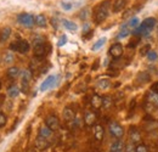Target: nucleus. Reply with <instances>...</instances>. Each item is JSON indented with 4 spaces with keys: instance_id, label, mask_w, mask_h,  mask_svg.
Segmentation results:
<instances>
[{
    "instance_id": "35",
    "label": "nucleus",
    "mask_w": 158,
    "mask_h": 152,
    "mask_svg": "<svg viewBox=\"0 0 158 152\" xmlns=\"http://www.w3.org/2000/svg\"><path fill=\"white\" fill-rule=\"evenodd\" d=\"M5 124H6V116L2 112H0V128L4 127Z\"/></svg>"
},
{
    "instance_id": "19",
    "label": "nucleus",
    "mask_w": 158,
    "mask_h": 152,
    "mask_svg": "<svg viewBox=\"0 0 158 152\" xmlns=\"http://www.w3.org/2000/svg\"><path fill=\"white\" fill-rule=\"evenodd\" d=\"M74 117H76V113H74V111L71 107H66L64 108V111H63V118H64L66 122L74 120Z\"/></svg>"
},
{
    "instance_id": "37",
    "label": "nucleus",
    "mask_w": 158,
    "mask_h": 152,
    "mask_svg": "<svg viewBox=\"0 0 158 152\" xmlns=\"http://www.w3.org/2000/svg\"><path fill=\"white\" fill-rule=\"evenodd\" d=\"M62 7L64 10H71L72 9V4H67V2H62Z\"/></svg>"
},
{
    "instance_id": "26",
    "label": "nucleus",
    "mask_w": 158,
    "mask_h": 152,
    "mask_svg": "<svg viewBox=\"0 0 158 152\" xmlns=\"http://www.w3.org/2000/svg\"><path fill=\"white\" fill-rule=\"evenodd\" d=\"M105 43H106V38L99 39V40L93 45V51H98V50H100V49L105 45Z\"/></svg>"
},
{
    "instance_id": "34",
    "label": "nucleus",
    "mask_w": 158,
    "mask_h": 152,
    "mask_svg": "<svg viewBox=\"0 0 158 152\" xmlns=\"http://www.w3.org/2000/svg\"><path fill=\"white\" fill-rule=\"evenodd\" d=\"M150 50H151V45H150V44H146L145 46H142L140 54H141V55H147V54L150 53Z\"/></svg>"
},
{
    "instance_id": "18",
    "label": "nucleus",
    "mask_w": 158,
    "mask_h": 152,
    "mask_svg": "<svg viewBox=\"0 0 158 152\" xmlns=\"http://www.w3.org/2000/svg\"><path fill=\"white\" fill-rule=\"evenodd\" d=\"M39 135L49 140V139L52 136V130H51V129L45 124V125H43V127H40L39 128Z\"/></svg>"
},
{
    "instance_id": "25",
    "label": "nucleus",
    "mask_w": 158,
    "mask_h": 152,
    "mask_svg": "<svg viewBox=\"0 0 158 152\" xmlns=\"http://www.w3.org/2000/svg\"><path fill=\"white\" fill-rule=\"evenodd\" d=\"M7 94H9V96H10V97H17V96H19V94H20V89H19V87L12 85V87L9 89Z\"/></svg>"
},
{
    "instance_id": "23",
    "label": "nucleus",
    "mask_w": 158,
    "mask_h": 152,
    "mask_svg": "<svg viewBox=\"0 0 158 152\" xmlns=\"http://www.w3.org/2000/svg\"><path fill=\"white\" fill-rule=\"evenodd\" d=\"M34 21H35V24L39 26V27H46V17L44 15H37L34 17Z\"/></svg>"
},
{
    "instance_id": "8",
    "label": "nucleus",
    "mask_w": 158,
    "mask_h": 152,
    "mask_svg": "<svg viewBox=\"0 0 158 152\" xmlns=\"http://www.w3.org/2000/svg\"><path fill=\"white\" fill-rule=\"evenodd\" d=\"M31 79H32V73L29 70H26L22 72V88L24 91L28 90V85H29Z\"/></svg>"
},
{
    "instance_id": "38",
    "label": "nucleus",
    "mask_w": 158,
    "mask_h": 152,
    "mask_svg": "<svg viewBox=\"0 0 158 152\" xmlns=\"http://www.w3.org/2000/svg\"><path fill=\"white\" fill-rule=\"evenodd\" d=\"M152 91H153V93H156V94H158V82L152 85Z\"/></svg>"
},
{
    "instance_id": "20",
    "label": "nucleus",
    "mask_w": 158,
    "mask_h": 152,
    "mask_svg": "<svg viewBox=\"0 0 158 152\" xmlns=\"http://www.w3.org/2000/svg\"><path fill=\"white\" fill-rule=\"evenodd\" d=\"M62 24L64 26L66 29H68V31H71V32H76L77 28H78V26H77L74 22L69 21V19H63V21H62Z\"/></svg>"
},
{
    "instance_id": "14",
    "label": "nucleus",
    "mask_w": 158,
    "mask_h": 152,
    "mask_svg": "<svg viewBox=\"0 0 158 152\" xmlns=\"http://www.w3.org/2000/svg\"><path fill=\"white\" fill-rule=\"evenodd\" d=\"M34 56L35 57H43L46 54V45L45 43H41L38 45H34Z\"/></svg>"
},
{
    "instance_id": "36",
    "label": "nucleus",
    "mask_w": 158,
    "mask_h": 152,
    "mask_svg": "<svg viewBox=\"0 0 158 152\" xmlns=\"http://www.w3.org/2000/svg\"><path fill=\"white\" fill-rule=\"evenodd\" d=\"M66 43H67V37H66V36H62V37L60 38L59 43H57V45H59V46H63Z\"/></svg>"
},
{
    "instance_id": "16",
    "label": "nucleus",
    "mask_w": 158,
    "mask_h": 152,
    "mask_svg": "<svg viewBox=\"0 0 158 152\" xmlns=\"http://www.w3.org/2000/svg\"><path fill=\"white\" fill-rule=\"evenodd\" d=\"M127 4H128V0H114L113 6H112L113 12H119V11L124 10V7L127 6Z\"/></svg>"
},
{
    "instance_id": "12",
    "label": "nucleus",
    "mask_w": 158,
    "mask_h": 152,
    "mask_svg": "<svg viewBox=\"0 0 158 152\" xmlns=\"http://www.w3.org/2000/svg\"><path fill=\"white\" fill-rule=\"evenodd\" d=\"M31 46H29V43L24 39H21V40H17V51L21 53V54H27L29 51Z\"/></svg>"
},
{
    "instance_id": "39",
    "label": "nucleus",
    "mask_w": 158,
    "mask_h": 152,
    "mask_svg": "<svg viewBox=\"0 0 158 152\" xmlns=\"http://www.w3.org/2000/svg\"><path fill=\"white\" fill-rule=\"evenodd\" d=\"M51 24L55 27V28H57V19H51Z\"/></svg>"
},
{
    "instance_id": "4",
    "label": "nucleus",
    "mask_w": 158,
    "mask_h": 152,
    "mask_svg": "<svg viewBox=\"0 0 158 152\" xmlns=\"http://www.w3.org/2000/svg\"><path fill=\"white\" fill-rule=\"evenodd\" d=\"M17 21H19V23H21L22 26L28 27V28L33 27V24L35 23L34 17L32 15H29V14H20L19 17H17Z\"/></svg>"
},
{
    "instance_id": "31",
    "label": "nucleus",
    "mask_w": 158,
    "mask_h": 152,
    "mask_svg": "<svg viewBox=\"0 0 158 152\" xmlns=\"http://www.w3.org/2000/svg\"><path fill=\"white\" fill-rule=\"evenodd\" d=\"M14 58H15V57H14V55H12L11 53H7V54L4 55V62H5V63H11V62L14 61Z\"/></svg>"
},
{
    "instance_id": "10",
    "label": "nucleus",
    "mask_w": 158,
    "mask_h": 152,
    "mask_svg": "<svg viewBox=\"0 0 158 152\" xmlns=\"http://www.w3.org/2000/svg\"><path fill=\"white\" fill-rule=\"evenodd\" d=\"M110 152H125L124 142H123L120 139H117L116 141L112 142L111 149H110Z\"/></svg>"
},
{
    "instance_id": "5",
    "label": "nucleus",
    "mask_w": 158,
    "mask_h": 152,
    "mask_svg": "<svg viewBox=\"0 0 158 152\" xmlns=\"http://www.w3.org/2000/svg\"><path fill=\"white\" fill-rule=\"evenodd\" d=\"M108 54L113 57V58H116V60L119 58V57H122V55H123V45H122L120 43H114V44L110 48Z\"/></svg>"
},
{
    "instance_id": "21",
    "label": "nucleus",
    "mask_w": 158,
    "mask_h": 152,
    "mask_svg": "<svg viewBox=\"0 0 158 152\" xmlns=\"http://www.w3.org/2000/svg\"><path fill=\"white\" fill-rule=\"evenodd\" d=\"M96 87L101 89V90H105V89H108L110 87H111V82L108 80V79H106V78H103V79H100L99 82H98V84H96Z\"/></svg>"
},
{
    "instance_id": "40",
    "label": "nucleus",
    "mask_w": 158,
    "mask_h": 152,
    "mask_svg": "<svg viewBox=\"0 0 158 152\" xmlns=\"http://www.w3.org/2000/svg\"><path fill=\"white\" fill-rule=\"evenodd\" d=\"M0 87H1V82H0Z\"/></svg>"
},
{
    "instance_id": "27",
    "label": "nucleus",
    "mask_w": 158,
    "mask_h": 152,
    "mask_svg": "<svg viewBox=\"0 0 158 152\" xmlns=\"http://www.w3.org/2000/svg\"><path fill=\"white\" fill-rule=\"evenodd\" d=\"M10 34H11V29H10L9 27L4 28V29H2V32H1V36H0V39H1V41H5V40H7V39H9V37H10Z\"/></svg>"
},
{
    "instance_id": "28",
    "label": "nucleus",
    "mask_w": 158,
    "mask_h": 152,
    "mask_svg": "<svg viewBox=\"0 0 158 152\" xmlns=\"http://www.w3.org/2000/svg\"><path fill=\"white\" fill-rule=\"evenodd\" d=\"M130 33H131V31H130V29H128L127 27H124V28H122V31L119 32V34L117 36V39L125 38V37H128Z\"/></svg>"
},
{
    "instance_id": "33",
    "label": "nucleus",
    "mask_w": 158,
    "mask_h": 152,
    "mask_svg": "<svg viewBox=\"0 0 158 152\" xmlns=\"http://www.w3.org/2000/svg\"><path fill=\"white\" fill-rule=\"evenodd\" d=\"M135 152H148V149L145 144H139L135 149Z\"/></svg>"
},
{
    "instance_id": "1",
    "label": "nucleus",
    "mask_w": 158,
    "mask_h": 152,
    "mask_svg": "<svg viewBox=\"0 0 158 152\" xmlns=\"http://www.w3.org/2000/svg\"><path fill=\"white\" fill-rule=\"evenodd\" d=\"M157 21L155 17H148V19H143L141 24H139L138 27L133 31V34L136 37H143V36H148L152 29L155 28Z\"/></svg>"
},
{
    "instance_id": "2",
    "label": "nucleus",
    "mask_w": 158,
    "mask_h": 152,
    "mask_svg": "<svg viewBox=\"0 0 158 152\" xmlns=\"http://www.w3.org/2000/svg\"><path fill=\"white\" fill-rule=\"evenodd\" d=\"M110 6H111V1L110 0H105L102 2H100L99 5L95 7L94 11V19L96 23H101L107 19L108 14H110Z\"/></svg>"
},
{
    "instance_id": "7",
    "label": "nucleus",
    "mask_w": 158,
    "mask_h": 152,
    "mask_svg": "<svg viewBox=\"0 0 158 152\" xmlns=\"http://www.w3.org/2000/svg\"><path fill=\"white\" fill-rule=\"evenodd\" d=\"M56 80H57V77L56 76H49L40 85V91H45L48 90L49 88H52L55 84H56Z\"/></svg>"
},
{
    "instance_id": "6",
    "label": "nucleus",
    "mask_w": 158,
    "mask_h": 152,
    "mask_svg": "<svg viewBox=\"0 0 158 152\" xmlns=\"http://www.w3.org/2000/svg\"><path fill=\"white\" fill-rule=\"evenodd\" d=\"M45 124L52 130V132H56L60 128V120L56 116H48L46 119H45Z\"/></svg>"
},
{
    "instance_id": "22",
    "label": "nucleus",
    "mask_w": 158,
    "mask_h": 152,
    "mask_svg": "<svg viewBox=\"0 0 158 152\" xmlns=\"http://www.w3.org/2000/svg\"><path fill=\"white\" fill-rule=\"evenodd\" d=\"M19 76H20V68L19 67H10L7 70V77L9 78L15 79V78H17Z\"/></svg>"
},
{
    "instance_id": "9",
    "label": "nucleus",
    "mask_w": 158,
    "mask_h": 152,
    "mask_svg": "<svg viewBox=\"0 0 158 152\" xmlns=\"http://www.w3.org/2000/svg\"><path fill=\"white\" fill-rule=\"evenodd\" d=\"M96 119H98L96 113H95V112H93V111H88V112L85 113V116H84V123H85L88 127L94 125V124H95V122H96Z\"/></svg>"
},
{
    "instance_id": "15",
    "label": "nucleus",
    "mask_w": 158,
    "mask_h": 152,
    "mask_svg": "<svg viewBox=\"0 0 158 152\" xmlns=\"http://www.w3.org/2000/svg\"><path fill=\"white\" fill-rule=\"evenodd\" d=\"M103 135H105V130H103V127L101 124H95L94 125V136L98 141H101L103 139Z\"/></svg>"
},
{
    "instance_id": "32",
    "label": "nucleus",
    "mask_w": 158,
    "mask_h": 152,
    "mask_svg": "<svg viewBox=\"0 0 158 152\" xmlns=\"http://www.w3.org/2000/svg\"><path fill=\"white\" fill-rule=\"evenodd\" d=\"M148 101L151 102V103H155V105H157L158 106V94H151V95L148 96Z\"/></svg>"
},
{
    "instance_id": "13",
    "label": "nucleus",
    "mask_w": 158,
    "mask_h": 152,
    "mask_svg": "<svg viewBox=\"0 0 158 152\" xmlns=\"http://www.w3.org/2000/svg\"><path fill=\"white\" fill-rule=\"evenodd\" d=\"M49 141H48V139H45V137H43V136H38L37 139H35V147L38 149V150H46L48 147H49Z\"/></svg>"
},
{
    "instance_id": "29",
    "label": "nucleus",
    "mask_w": 158,
    "mask_h": 152,
    "mask_svg": "<svg viewBox=\"0 0 158 152\" xmlns=\"http://www.w3.org/2000/svg\"><path fill=\"white\" fill-rule=\"evenodd\" d=\"M146 56H147V60H148L150 62H155V61H157L158 54L155 51V50H150V53H148Z\"/></svg>"
},
{
    "instance_id": "17",
    "label": "nucleus",
    "mask_w": 158,
    "mask_h": 152,
    "mask_svg": "<svg viewBox=\"0 0 158 152\" xmlns=\"http://www.w3.org/2000/svg\"><path fill=\"white\" fill-rule=\"evenodd\" d=\"M90 103H91V106L95 110H99L100 107H102V97L100 95H98V94H94V95L91 96Z\"/></svg>"
},
{
    "instance_id": "11",
    "label": "nucleus",
    "mask_w": 158,
    "mask_h": 152,
    "mask_svg": "<svg viewBox=\"0 0 158 152\" xmlns=\"http://www.w3.org/2000/svg\"><path fill=\"white\" fill-rule=\"evenodd\" d=\"M129 137H130V141L133 144H138L141 141V133L140 130L136 129V128H130L129 130Z\"/></svg>"
},
{
    "instance_id": "24",
    "label": "nucleus",
    "mask_w": 158,
    "mask_h": 152,
    "mask_svg": "<svg viewBox=\"0 0 158 152\" xmlns=\"http://www.w3.org/2000/svg\"><path fill=\"white\" fill-rule=\"evenodd\" d=\"M112 105H113V101H112V97H111V96H105V97H102V107H103L105 110L111 108Z\"/></svg>"
},
{
    "instance_id": "30",
    "label": "nucleus",
    "mask_w": 158,
    "mask_h": 152,
    "mask_svg": "<svg viewBox=\"0 0 158 152\" xmlns=\"http://www.w3.org/2000/svg\"><path fill=\"white\" fill-rule=\"evenodd\" d=\"M138 26H139V19H136V17H131L130 21L128 22V27H130L133 29H135Z\"/></svg>"
},
{
    "instance_id": "3",
    "label": "nucleus",
    "mask_w": 158,
    "mask_h": 152,
    "mask_svg": "<svg viewBox=\"0 0 158 152\" xmlns=\"http://www.w3.org/2000/svg\"><path fill=\"white\" fill-rule=\"evenodd\" d=\"M108 130H110V134L116 139H122L124 135V128L118 122H111L108 124Z\"/></svg>"
}]
</instances>
